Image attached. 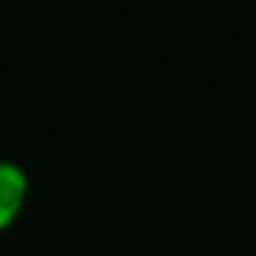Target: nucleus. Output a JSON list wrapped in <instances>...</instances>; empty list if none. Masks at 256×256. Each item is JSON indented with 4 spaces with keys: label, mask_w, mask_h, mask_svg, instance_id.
<instances>
[{
    "label": "nucleus",
    "mask_w": 256,
    "mask_h": 256,
    "mask_svg": "<svg viewBox=\"0 0 256 256\" xmlns=\"http://www.w3.org/2000/svg\"><path fill=\"white\" fill-rule=\"evenodd\" d=\"M30 196V176L15 158H0V232L18 220Z\"/></svg>",
    "instance_id": "f257e3e1"
}]
</instances>
